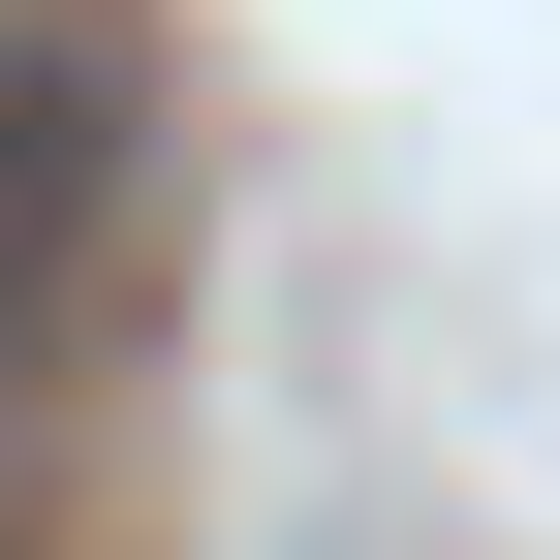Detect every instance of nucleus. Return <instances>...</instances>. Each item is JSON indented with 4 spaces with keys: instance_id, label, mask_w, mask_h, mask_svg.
Segmentation results:
<instances>
[{
    "instance_id": "obj_2",
    "label": "nucleus",
    "mask_w": 560,
    "mask_h": 560,
    "mask_svg": "<svg viewBox=\"0 0 560 560\" xmlns=\"http://www.w3.org/2000/svg\"><path fill=\"white\" fill-rule=\"evenodd\" d=\"M0 467H32V280H0Z\"/></svg>"
},
{
    "instance_id": "obj_1",
    "label": "nucleus",
    "mask_w": 560,
    "mask_h": 560,
    "mask_svg": "<svg viewBox=\"0 0 560 560\" xmlns=\"http://www.w3.org/2000/svg\"><path fill=\"white\" fill-rule=\"evenodd\" d=\"M94 187H125V32L94 0H0V280L94 219Z\"/></svg>"
}]
</instances>
